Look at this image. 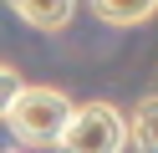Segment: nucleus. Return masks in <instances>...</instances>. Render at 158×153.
<instances>
[{
  "instance_id": "3",
  "label": "nucleus",
  "mask_w": 158,
  "mask_h": 153,
  "mask_svg": "<svg viewBox=\"0 0 158 153\" xmlns=\"http://www.w3.org/2000/svg\"><path fill=\"white\" fill-rule=\"evenodd\" d=\"M5 5L31 31H61V26H72V15H77V0H5Z\"/></svg>"
},
{
  "instance_id": "1",
  "label": "nucleus",
  "mask_w": 158,
  "mask_h": 153,
  "mask_svg": "<svg viewBox=\"0 0 158 153\" xmlns=\"http://www.w3.org/2000/svg\"><path fill=\"white\" fill-rule=\"evenodd\" d=\"M66 117H72V102H66L61 87H26L10 97V107H5V128H10V138L21 143V148H56V138H61Z\"/></svg>"
},
{
  "instance_id": "7",
  "label": "nucleus",
  "mask_w": 158,
  "mask_h": 153,
  "mask_svg": "<svg viewBox=\"0 0 158 153\" xmlns=\"http://www.w3.org/2000/svg\"><path fill=\"white\" fill-rule=\"evenodd\" d=\"M0 153H15V148H0Z\"/></svg>"
},
{
  "instance_id": "6",
  "label": "nucleus",
  "mask_w": 158,
  "mask_h": 153,
  "mask_svg": "<svg viewBox=\"0 0 158 153\" xmlns=\"http://www.w3.org/2000/svg\"><path fill=\"white\" fill-rule=\"evenodd\" d=\"M15 92H21V71L0 61V117H5V107H10V97H15Z\"/></svg>"
},
{
  "instance_id": "4",
  "label": "nucleus",
  "mask_w": 158,
  "mask_h": 153,
  "mask_svg": "<svg viewBox=\"0 0 158 153\" xmlns=\"http://www.w3.org/2000/svg\"><path fill=\"white\" fill-rule=\"evenodd\" d=\"M102 26H143V20L158 15V0H87Z\"/></svg>"
},
{
  "instance_id": "5",
  "label": "nucleus",
  "mask_w": 158,
  "mask_h": 153,
  "mask_svg": "<svg viewBox=\"0 0 158 153\" xmlns=\"http://www.w3.org/2000/svg\"><path fill=\"white\" fill-rule=\"evenodd\" d=\"M127 143H133L138 153H158V92L143 97L127 112Z\"/></svg>"
},
{
  "instance_id": "2",
  "label": "nucleus",
  "mask_w": 158,
  "mask_h": 153,
  "mask_svg": "<svg viewBox=\"0 0 158 153\" xmlns=\"http://www.w3.org/2000/svg\"><path fill=\"white\" fill-rule=\"evenodd\" d=\"M56 148L61 153H123L127 148V117L112 102H82V107H72Z\"/></svg>"
}]
</instances>
